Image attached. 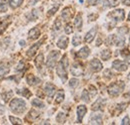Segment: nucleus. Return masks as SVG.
<instances>
[{"label": "nucleus", "instance_id": "f257e3e1", "mask_svg": "<svg viewBox=\"0 0 130 125\" xmlns=\"http://www.w3.org/2000/svg\"><path fill=\"white\" fill-rule=\"evenodd\" d=\"M67 67H68V59L67 56L65 55L57 67V75L62 79V81H66L67 79Z\"/></svg>", "mask_w": 130, "mask_h": 125}, {"label": "nucleus", "instance_id": "f03ea898", "mask_svg": "<svg viewBox=\"0 0 130 125\" xmlns=\"http://www.w3.org/2000/svg\"><path fill=\"white\" fill-rule=\"evenodd\" d=\"M10 107L12 111H14L15 113H22L26 108V103L24 100L20 98H14L10 102Z\"/></svg>", "mask_w": 130, "mask_h": 125}, {"label": "nucleus", "instance_id": "7ed1b4c3", "mask_svg": "<svg viewBox=\"0 0 130 125\" xmlns=\"http://www.w3.org/2000/svg\"><path fill=\"white\" fill-rule=\"evenodd\" d=\"M124 82L123 81H117L112 83L109 87H108V93L112 96H117L121 93V91L124 88Z\"/></svg>", "mask_w": 130, "mask_h": 125}, {"label": "nucleus", "instance_id": "20e7f679", "mask_svg": "<svg viewBox=\"0 0 130 125\" xmlns=\"http://www.w3.org/2000/svg\"><path fill=\"white\" fill-rule=\"evenodd\" d=\"M59 56H60L59 51H52L49 54L48 58H47V62H46V65L49 69H53L55 67V64L57 62Z\"/></svg>", "mask_w": 130, "mask_h": 125}, {"label": "nucleus", "instance_id": "39448f33", "mask_svg": "<svg viewBox=\"0 0 130 125\" xmlns=\"http://www.w3.org/2000/svg\"><path fill=\"white\" fill-rule=\"evenodd\" d=\"M124 10L123 9H117V10H114L112 12H110L108 14V17H110L111 19H113L115 22H119V21H122L124 19Z\"/></svg>", "mask_w": 130, "mask_h": 125}, {"label": "nucleus", "instance_id": "423d86ee", "mask_svg": "<svg viewBox=\"0 0 130 125\" xmlns=\"http://www.w3.org/2000/svg\"><path fill=\"white\" fill-rule=\"evenodd\" d=\"M84 73V68L82 67L81 64L79 62H75L72 67H71V74L75 77H79V76H82Z\"/></svg>", "mask_w": 130, "mask_h": 125}, {"label": "nucleus", "instance_id": "0eeeda50", "mask_svg": "<svg viewBox=\"0 0 130 125\" xmlns=\"http://www.w3.org/2000/svg\"><path fill=\"white\" fill-rule=\"evenodd\" d=\"M112 67L113 69H115L116 71L118 72H124L127 70V64L125 62H122V61H119V60H116L114 61L113 64H112Z\"/></svg>", "mask_w": 130, "mask_h": 125}, {"label": "nucleus", "instance_id": "6e6552de", "mask_svg": "<svg viewBox=\"0 0 130 125\" xmlns=\"http://www.w3.org/2000/svg\"><path fill=\"white\" fill-rule=\"evenodd\" d=\"M105 102H106V100L104 99V98H98L97 100L93 103V105H92V110L93 111H97V110H102L103 109V106H104V104H105Z\"/></svg>", "mask_w": 130, "mask_h": 125}, {"label": "nucleus", "instance_id": "1a4fd4ad", "mask_svg": "<svg viewBox=\"0 0 130 125\" xmlns=\"http://www.w3.org/2000/svg\"><path fill=\"white\" fill-rule=\"evenodd\" d=\"M96 32H97V28L94 27L92 28L90 31L88 32L86 35H85V38H84V41L86 43H91L93 41V39L95 38V35H96Z\"/></svg>", "mask_w": 130, "mask_h": 125}, {"label": "nucleus", "instance_id": "9d476101", "mask_svg": "<svg viewBox=\"0 0 130 125\" xmlns=\"http://www.w3.org/2000/svg\"><path fill=\"white\" fill-rule=\"evenodd\" d=\"M90 68H91V70L93 72L97 73V72L102 70V64L100 62V61L98 59H94V60H92L90 62Z\"/></svg>", "mask_w": 130, "mask_h": 125}, {"label": "nucleus", "instance_id": "9b49d317", "mask_svg": "<svg viewBox=\"0 0 130 125\" xmlns=\"http://www.w3.org/2000/svg\"><path fill=\"white\" fill-rule=\"evenodd\" d=\"M86 112H87L86 106H84V105H79V106L77 107V120H78L79 123L82 122V119H83V117H84V115H85Z\"/></svg>", "mask_w": 130, "mask_h": 125}, {"label": "nucleus", "instance_id": "f8f14e48", "mask_svg": "<svg viewBox=\"0 0 130 125\" xmlns=\"http://www.w3.org/2000/svg\"><path fill=\"white\" fill-rule=\"evenodd\" d=\"M44 90H45V93L47 94L48 97H52L54 93H55V86L52 84V83H46L45 84V87H44Z\"/></svg>", "mask_w": 130, "mask_h": 125}, {"label": "nucleus", "instance_id": "ddd939ff", "mask_svg": "<svg viewBox=\"0 0 130 125\" xmlns=\"http://www.w3.org/2000/svg\"><path fill=\"white\" fill-rule=\"evenodd\" d=\"M27 82L30 84V85H36V84H39L41 82V80L38 78H36L34 75L30 74L27 76Z\"/></svg>", "mask_w": 130, "mask_h": 125}, {"label": "nucleus", "instance_id": "4468645a", "mask_svg": "<svg viewBox=\"0 0 130 125\" xmlns=\"http://www.w3.org/2000/svg\"><path fill=\"white\" fill-rule=\"evenodd\" d=\"M40 36V30L38 28H33L28 33V37L30 40H36Z\"/></svg>", "mask_w": 130, "mask_h": 125}, {"label": "nucleus", "instance_id": "2eb2a0df", "mask_svg": "<svg viewBox=\"0 0 130 125\" xmlns=\"http://www.w3.org/2000/svg\"><path fill=\"white\" fill-rule=\"evenodd\" d=\"M89 54H90V51H89V48H87V47H83L77 53V57L78 58H81V59H86L88 56H89Z\"/></svg>", "mask_w": 130, "mask_h": 125}, {"label": "nucleus", "instance_id": "dca6fc26", "mask_svg": "<svg viewBox=\"0 0 130 125\" xmlns=\"http://www.w3.org/2000/svg\"><path fill=\"white\" fill-rule=\"evenodd\" d=\"M68 38L67 37H61L58 42H57V46L60 48V49H66L68 46Z\"/></svg>", "mask_w": 130, "mask_h": 125}, {"label": "nucleus", "instance_id": "f3484780", "mask_svg": "<svg viewBox=\"0 0 130 125\" xmlns=\"http://www.w3.org/2000/svg\"><path fill=\"white\" fill-rule=\"evenodd\" d=\"M41 43H42V41H40V42H38L37 44L33 45L32 47L28 50V52H27V56H28V57H33V56H34V54L36 53V51L38 50V48L40 47Z\"/></svg>", "mask_w": 130, "mask_h": 125}, {"label": "nucleus", "instance_id": "a211bd4d", "mask_svg": "<svg viewBox=\"0 0 130 125\" xmlns=\"http://www.w3.org/2000/svg\"><path fill=\"white\" fill-rule=\"evenodd\" d=\"M61 16H62L63 20H65V21L69 20L72 17V10H71V8H65L64 10L62 11Z\"/></svg>", "mask_w": 130, "mask_h": 125}, {"label": "nucleus", "instance_id": "6ab92c4d", "mask_svg": "<svg viewBox=\"0 0 130 125\" xmlns=\"http://www.w3.org/2000/svg\"><path fill=\"white\" fill-rule=\"evenodd\" d=\"M91 124H102V116L100 114H95L90 119Z\"/></svg>", "mask_w": 130, "mask_h": 125}, {"label": "nucleus", "instance_id": "aec40b11", "mask_svg": "<svg viewBox=\"0 0 130 125\" xmlns=\"http://www.w3.org/2000/svg\"><path fill=\"white\" fill-rule=\"evenodd\" d=\"M43 62H44L43 54H39V55H38V57H37V58H36V60H35V65H36V67H37V69H38V70H40V69H41V67H42V65H43Z\"/></svg>", "mask_w": 130, "mask_h": 125}, {"label": "nucleus", "instance_id": "412c9836", "mask_svg": "<svg viewBox=\"0 0 130 125\" xmlns=\"http://www.w3.org/2000/svg\"><path fill=\"white\" fill-rule=\"evenodd\" d=\"M124 43H125V40H124L123 37H117V36L114 37V44H115L116 46L121 47V46L124 45Z\"/></svg>", "mask_w": 130, "mask_h": 125}, {"label": "nucleus", "instance_id": "4be33fe9", "mask_svg": "<svg viewBox=\"0 0 130 125\" xmlns=\"http://www.w3.org/2000/svg\"><path fill=\"white\" fill-rule=\"evenodd\" d=\"M74 24H75V27L78 29V30H81L82 27V17L81 14H78L75 18V21H74Z\"/></svg>", "mask_w": 130, "mask_h": 125}, {"label": "nucleus", "instance_id": "5701e85b", "mask_svg": "<svg viewBox=\"0 0 130 125\" xmlns=\"http://www.w3.org/2000/svg\"><path fill=\"white\" fill-rule=\"evenodd\" d=\"M9 18L10 17H8V18H6V20H3V21L0 22V35L2 34V32L5 30L6 26L9 24V22H10V19Z\"/></svg>", "mask_w": 130, "mask_h": 125}, {"label": "nucleus", "instance_id": "b1692460", "mask_svg": "<svg viewBox=\"0 0 130 125\" xmlns=\"http://www.w3.org/2000/svg\"><path fill=\"white\" fill-rule=\"evenodd\" d=\"M22 2H23V0H9V5L11 8L15 9L22 4Z\"/></svg>", "mask_w": 130, "mask_h": 125}, {"label": "nucleus", "instance_id": "393cba45", "mask_svg": "<svg viewBox=\"0 0 130 125\" xmlns=\"http://www.w3.org/2000/svg\"><path fill=\"white\" fill-rule=\"evenodd\" d=\"M110 57H111V52L109 50H104V51L101 52V58H102V60L107 61L108 59H110Z\"/></svg>", "mask_w": 130, "mask_h": 125}, {"label": "nucleus", "instance_id": "a878e982", "mask_svg": "<svg viewBox=\"0 0 130 125\" xmlns=\"http://www.w3.org/2000/svg\"><path fill=\"white\" fill-rule=\"evenodd\" d=\"M18 94H20V95H23V96H25V97H30L31 96V92L27 89V88H23V89H18L16 91Z\"/></svg>", "mask_w": 130, "mask_h": 125}, {"label": "nucleus", "instance_id": "bb28decb", "mask_svg": "<svg viewBox=\"0 0 130 125\" xmlns=\"http://www.w3.org/2000/svg\"><path fill=\"white\" fill-rule=\"evenodd\" d=\"M9 73V68L6 66H0V78H2L5 75Z\"/></svg>", "mask_w": 130, "mask_h": 125}, {"label": "nucleus", "instance_id": "cd10ccee", "mask_svg": "<svg viewBox=\"0 0 130 125\" xmlns=\"http://www.w3.org/2000/svg\"><path fill=\"white\" fill-rule=\"evenodd\" d=\"M32 105L33 106H36V107H39V108H43L45 105H44V103L41 101V100H39L38 98H35V99H33L32 100Z\"/></svg>", "mask_w": 130, "mask_h": 125}, {"label": "nucleus", "instance_id": "c85d7f7f", "mask_svg": "<svg viewBox=\"0 0 130 125\" xmlns=\"http://www.w3.org/2000/svg\"><path fill=\"white\" fill-rule=\"evenodd\" d=\"M65 119H66V115H65V113H63V112L58 113V115H57V117H56V120H57L58 123H64Z\"/></svg>", "mask_w": 130, "mask_h": 125}, {"label": "nucleus", "instance_id": "c756f323", "mask_svg": "<svg viewBox=\"0 0 130 125\" xmlns=\"http://www.w3.org/2000/svg\"><path fill=\"white\" fill-rule=\"evenodd\" d=\"M37 117H39V112H37V111H35V110H31L30 112H29V114H28V116H27V118H29V119H36Z\"/></svg>", "mask_w": 130, "mask_h": 125}, {"label": "nucleus", "instance_id": "7c9ffc66", "mask_svg": "<svg viewBox=\"0 0 130 125\" xmlns=\"http://www.w3.org/2000/svg\"><path fill=\"white\" fill-rule=\"evenodd\" d=\"M63 99H64V92H63V91H59V92L57 93V95H56V99H55L56 103L62 102Z\"/></svg>", "mask_w": 130, "mask_h": 125}, {"label": "nucleus", "instance_id": "2f4dec72", "mask_svg": "<svg viewBox=\"0 0 130 125\" xmlns=\"http://www.w3.org/2000/svg\"><path fill=\"white\" fill-rule=\"evenodd\" d=\"M80 43H81V37H80L79 35H75V36L73 37V40H72L73 46H78Z\"/></svg>", "mask_w": 130, "mask_h": 125}, {"label": "nucleus", "instance_id": "473e14b6", "mask_svg": "<svg viewBox=\"0 0 130 125\" xmlns=\"http://www.w3.org/2000/svg\"><path fill=\"white\" fill-rule=\"evenodd\" d=\"M90 96H89V93H88V90H83V92H82V95H81V98L83 101H85V102H89V100H90V98H89Z\"/></svg>", "mask_w": 130, "mask_h": 125}, {"label": "nucleus", "instance_id": "72a5a7b5", "mask_svg": "<svg viewBox=\"0 0 130 125\" xmlns=\"http://www.w3.org/2000/svg\"><path fill=\"white\" fill-rule=\"evenodd\" d=\"M7 10V5H6V0H0V13L5 12Z\"/></svg>", "mask_w": 130, "mask_h": 125}, {"label": "nucleus", "instance_id": "f704fd0d", "mask_svg": "<svg viewBox=\"0 0 130 125\" xmlns=\"http://www.w3.org/2000/svg\"><path fill=\"white\" fill-rule=\"evenodd\" d=\"M120 54H121V56H122L123 58H125V59H130V51L128 49L122 50V51L120 52Z\"/></svg>", "mask_w": 130, "mask_h": 125}, {"label": "nucleus", "instance_id": "c9c22d12", "mask_svg": "<svg viewBox=\"0 0 130 125\" xmlns=\"http://www.w3.org/2000/svg\"><path fill=\"white\" fill-rule=\"evenodd\" d=\"M12 94H13V92L12 91H8V92H4L3 93V100L5 101V102H7L10 98H11V96H12Z\"/></svg>", "mask_w": 130, "mask_h": 125}, {"label": "nucleus", "instance_id": "e433bc0d", "mask_svg": "<svg viewBox=\"0 0 130 125\" xmlns=\"http://www.w3.org/2000/svg\"><path fill=\"white\" fill-rule=\"evenodd\" d=\"M53 29H54L55 31H59V30L61 29V21H60V19H56V21H55V23H54Z\"/></svg>", "mask_w": 130, "mask_h": 125}, {"label": "nucleus", "instance_id": "4c0bfd02", "mask_svg": "<svg viewBox=\"0 0 130 125\" xmlns=\"http://www.w3.org/2000/svg\"><path fill=\"white\" fill-rule=\"evenodd\" d=\"M9 119H10V121H11V123H12V124H21V123H22L21 119H19V118H15L14 116H10V117H9Z\"/></svg>", "mask_w": 130, "mask_h": 125}, {"label": "nucleus", "instance_id": "58836bf2", "mask_svg": "<svg viewBox=\"0 0 130 125\" xmlns=\"http://www.w3.org/2000/svg\"><path fill=\"white\" fill-rule=\"evenodd\" d=\"M78 83H79V80L78 79H76V78H72L70 81H69V85L71 86V87H76L77 85H78Z\"/></svg>", "mask_w": 130, "mask_h": 125}, {"label": "nucleus", "instance_id": "ea45409f", "mask_svg": "<svg viewBox=\"0 0 130 125\" xmlns=\"http://www.w3.org/2000/svg\"><path fill=\"white\" fill-rule=\"evenodd\" d=\"M88 93H90V96H95L96 93H97V90H96V88H95L93 85H90V86H89Z\"/></svg>", "mask_w": 130, "mask_h": 125}, {"label": "nucleus", "instance_id": "a19ab883", "mask_svg": "<svg viewBox=\"0 0 130 125\" xmlns=\"http://www.w3.org/2000/svg\"><path fill=\"white\" fill-rule=\"evenodd\" d=\"M24 69H25L24 62H23V61H21V62L18 64V66H17L16 71H17V72H23V71H24Z\"/></svg>", "mask_w": 130, "mask_h": 125}, {"label": "nucleus", "instance_id": "79ce46f5", "mask_svg": "<svg viewBox=\"0 0 130 125\" xmlns=\"http://www.w3.org/2000/svg\"><path fill=\"white\" fill-rule=\"evenodd\" d=\"M129 31V29L127 28V27H125V26H123V27H120V28H118V32H119V34H121V35H124V34H127Z\"/></svg>", "mask_w": 130, "mask_h": 125}, {"label": "nucleus", "instance_id": "37998d69", "mask_svg": "<svg viewBox=\"0 0 130 125\" xmlns=\"http://www.w3.org/2000/svg\"><path fill=\"white\" fill-rule=\"evenodd\" d=\"M37 16H38L37 15V10H32L28 17H29V20H35V19H37Z\"/></svg>", "mask_w": 130, "mask_h": 125}, {"label": "nucleus", "instance_id": "c03bdc74", "mask_svg": "<svg viewBox=\"0 0 130 125\" xmlns=\"http://www.w3.org/2000/svg\"><path fill=\"white\" fill-rule=\"evenodd\" d=\"M58 7H59V5H56V6H54L52 9H50V10H49V12L47 13V15H48V16H52L53 14H55V12L58 10Z\"/></svg>", "mask_w": 130, "mask_h": 125}, {"label": "nucleus", "instance_id": "a18cd8bd", "mask_svg": "<svg viewBox=\"0 0 130 125\" xmlns=\"http://www.w3.org/2000/svg\"><path fill=\"white\" fill-rule=\"evenodd\" d=\"M73 32V28L71 26V24H67L66 27H65V33L66 34H71Z\"/></svg>", "mask_w": 130, "mask_h": 125}, {"label": "nucleus", "instance_id": "49530a36", "mask_svg": "<svg viewBox=\"0 0 130 125\" xmlns=\"http://www.w3.org/2000/svg\"><path fill=\"white\" fill-rule=\"evenodd\" d=\"M117 110L119 111V112H121V111H123V110L126 108V103H120V104H118L117 105Z\"/></svg>", "mask_w": 130, "mask_h": 125}, {"label": "nucleus", "instance_id": "de8ad7c7", "mask_svg": "<svg viewBox=\"0 0 130 125\" xmlns=\"http://www.w3.org/2000/svg\"><path fill=\"white\" fill-rule=\"evenodd\" d=\"M130 122H129V117L128 116H125L124 118H123V120H122V122H121V124L122 125H128Z\"/></svg>", "mask_w": 130, "mask_h": 125}, {"label": "nucleus", "instance_id": "09e8293b", "mask_svg": "<svg viewBox=\"0 0 130 125\" xmlns=\"http://www.w3.org/2000/svg\"><path fill=\"white\" fill-rule=\"evenodd\" d=\"M104 75H105L106 78H112V76H113V74L110 72V70H106L105 73H104Z\"/></svg>", "mask_w": 130, "mask_h": 125}, {"label": "nucleus", "instance_id": "8fccbe9b", "mask_svg": "<svg viewBox=\"0 0 130 125\" xmlns=\"http://www.w3.org/2000/svg\"><path fill=\"white\" fill-rule=\"evenodd\" d=\"M87 1H88V4H90V5H96L101 0H87Z\"/></svg>", "mask_w": 130, "mask_h": 125}, {"label": "nucleus", "instance_id": "3c124183", "mask_svg": "<svg viewBox=\"0 0 130 125\" xmlns=\"http://www.w3.org/2000/svg\"><path fill=\"white\" fill-rule=\"evenodd\" d=\"M122 3L127 6H130V0H122Z\"/></svg>", "mask_w": 130, "mask_h": 125}, {"label": "nucleus", "instance_id": "603ef678", "mask_svg": "<svg viewBox=\"0 0 130 125\" xmlns=\"http://www.w3.org/2000/svg\"><path fill=\"white\" fill-rule=\"evenodd\" d=\"M38 1H39V0H30L29 3H30V5H34V4H36Z\"/></svg>", "mask_w": 130, "mask_h": 125}, {"label": "nucleus", "instance_id": "864d4df0", "mask_svg": "<svg viewBox=\"0 0 130 125\" xmlns=\"http://www.w3.org/2000/svg\"><path fill=\"white\" fill-rule=\"evenodd\" d=\"M20 45H21V46H24V45H25V42H24V41H21V42H20Z\"/></svg>", "mask_w": 130, "mask_h": 125}, {"label": "nucleus", "instance_id": "5fc2aeb1", "mask_svg": "<svg viewBox=\"0 0 130 125\" xmlns=\"http://www.w3.org/2000/svg\"><path fill=\"white\" fill-rule=\"evenodd\" d=\"M100 44H101V40L99 39V40H98V41H97V44H96V45H97V46H99Z\"/></svg>", "mask_w": 130, "mask_h": 125}, {"label": "nucleus", "instance_id": "6e6d98bb", "mask_svg": "<svg viewBox=\"0 0 130 125\" xmlns=\"http://www.w3.org/2000/svg\"><path fill=\"white\" fill-rule=\"evenodd\" d=\"M128 20L130 21V13H129V16H128Z\"/></svg>", "mask_w": 130, "mask_h": 125}, {"label": "nucleus", "instance_id": "4d7b16f0", "mask_svg": "<svg viewBox=\"0 0 130 125\" xmlns=\"http://www.w3.org/2000/svg\"><path fill=\"white\" fill-rule=\"evenodd\" d=\"M128 79H129V80H130V74H129V75H128Z\"/></svg>", "mask_w": 130, "mask_h": 125}, {"label": "nucleus", "instance_id": "13d9d810", "mask_svg": "<svg viewBox=\"0 0 130 125\" xmlns=\"http://www.w3.org/2000/svg\"><path fill=\"white\" fill-rule=\"evenodd\" d=\"M129 42H130V38H129Z\"/></svg>", "mask_w": 130, "mask_h": 125}]
</instances>
